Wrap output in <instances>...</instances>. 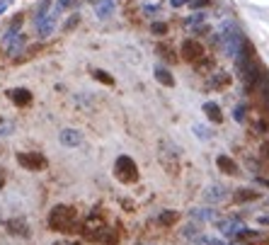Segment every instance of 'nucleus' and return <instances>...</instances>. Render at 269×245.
<instances>
[{
  "label": "nucleus",
  "instance_id": "f257e3e1",
  "mask_svg": "<svg viewBox=\"0 0 269 245\" xmlns=\"http://www.w3.org/2000/svg\"><path fill=\"white\" fill-rule=\"evenodd\" d=\"M78 223V211L68 204H58L49 214V228L58 233H70Z\"/></svg>",
  "mask_w": 269,
  "mask_h": 245
},
{
  "label": "nucleus",
  "instance_id": "f03ea898",
  "mask_svg": "<svg viewBox=\"0 0 269 245\" xmlns=\"http://www.w3.org/2000/svg\"><path fill=\"white\" fill-rule=\"evenodd\" d=\"M158 158H160L162 168H165L170 175H177V173H180V153H177V146H175V143H170L167 138H162V141H160Z\"/></svg>",
  "mask_w": 269,
  "mask_h": 245
},
{
  "label": "nucleus",
  "instance_id": "7ed1b4c3",
  "mask_svg": "<svg viewBox=\"0 0 269 245\" xmlns=\"http://www.w3.org/2000/svg\"><path fill=\"white\" fill-rule=\"evenodd\" d=\"M107 221L100 216V214H90V216L85 218V223H82V235L87 238V240H95V243H102V238H105V233H107Z\"/></svg>",
  "mask_w": 269,
  "mask_h": 245
},
{
  "label": "nucleus",
  "instance_id": "20e7f679",
  "mask_svg": "<svg viewBox=\"0 0 269 245\" xmlns=\"http://www.w3.org/2000/svg\"><path fill=\"white\" fill-rule=\"evenodd\" d=\"M114 175L119 182L124 185H131L138 180V165L134 163V158H129V155H119L117 158V163H114Z\"/></svg>",
  "mask_w": 269,
  "mask_h": 245
},
{
  "label": "nucleus",
  "instance_id": "39448f33",
  "mask_svg": "<svg viewBox=\"0 0 269 245\" xmlns=\"http://www.w3.org/2000/svg\"><path fill=\"white\" fill-rule=\"evenodd\" d=\"M17 163L22 165L25 170H32V173H39V170H44L46 165H49V160H46V155H41V153H37V150H22V153H17Z\"/></svg>",
  "mask_w": 269,
  "mask_h": 245
},
{
  "label": "nucleus",
  "instance_id": "423d86ee",
  "mask_svg": "<svg viewBox=\"0 0 269 245\" xmlns=\"http://www.w3.org/2000/svg\"><path fill=\"white\" fill-rule=\"evenodd\" d=\"M182 58L189 61V63H202L206 58V49L202 46V41L197 39H187L182 44Z\"/></svg>",
  "mask_w": 269,
  "mask_h": 245
},
{
  "label": "nucleus",
  "instance_id": "0eeeda50",
  "mask_svg": "<svg viewBox=\"0 0 269 245\" xmlns=\"http://www.w3.org/2000/svg\"><path fill=\"white\" fill-rule=\"evenodd\" d=\"M233 243H242V245H267L269 243V235L262 231H250V228H242L238 233V238Z\"/></svg>",
  "mask_w": 269,
  "mask_h": 245
},
{
  "label": "nucleus",
  "instance_id": "6e6552de",
  "mask_svg": "<svg viewBox=\"0 0 269 245\" xmlns=\"http://www.w3.org/2000/svg\"><path fill=\"white\" fill-rule=\"evenodd\" d=\"M228 197V190L223 187V185H209L206 190H204V202L206 204H216V202H223Z\"/></svg>",
  "mask_w": 269,
  "mask_h": 245
},
{
  "label": "nucleus",
  "instance_id": "1a4fd4ad",
  "mask_svg": "<svg viewBox=\"0 0 269 245\" xmlns=\"http://www.w3.org/2000/svg\"><path fill=\"white\" fill-rule=\"evenodd\" d=\"M242 228H245V226H242L240 221H235V218H230V221H221V223H218V231L223 233L226 238H230V243L238 238V233H240Z\"/></svg>",
  "mask_w": 269,
  "mask_h": 245
},
{
  "label": "nucleus",
  "instance_id": "9d476101",
  "mask_svg": "<svg viewBox=\"0 0 269 245\" xmlns=\"http://www.w3.org/2000/svg\"><path fill=\"white\" fill-rule=\"evenodd\" d=\"M5 228L13 235H29V226L25 218H10V221H5Z\"/></svg>",
  "mask_w": 269,
  "mask_h": 245
},
{
  "label": "nucleus",
  "instance_id": "9b49d317",
  "mask_svg": "<svg viewBox=\"0 0 269 245\" xmlns=\"http://www.w3.org/2000/svg\"><path fill=\"white\" fill-rule=\"evenodd\" d=\"M252 199H259V192L257 190L240 187V190L233 192V202H235V204H245V202H252Z\"/></svg>",
  "mask_w": 269,
  "mask_h": 245
},
{
  "label": "nucleus",
  "instance_id": "f8f14e48",
  "mask_svg": "<svg viewBox=\"0 0 269 245\" xmlns=\"http://www.w3.org/2000/svg\"><path fill=\"white\" fill-rule=\"evenodd\" d=\"M189 218H192V221H197V223H204V221H211V218H216V209H211V206H202V209H192V211H189Z\"/></svg>",
  "mask_w": 269,
  "mask_h": 245
},
{
  "label": "nucleus",
  "instance_id": "ddd939ff",
  "mask_svg": "<svg viewBox=\"0 0 269 245\" xmlns=\"http://www.w3.org/2000/svg\"><path fill=\"white\" fill-rule=\"evenodd\" d=\"M10 95V100H13L17 107H27L29 102H32V93L29 90H25V88H17V90H10L8 93Z\"/></svg>",
  "mask_w": 269,
  "mask_h": 245
},
{
  "label": "nucleus",
  "instance_id": "4468645a",
  "mask_svg": "<svg viewBox=\"0 0 269 245\" xmlns=\"http://www.w3.org/2000/svg\"><path fill=\"white\" fill-rule=\"evenodd\" d=\"M216 165H218V170L221 173H226V175H238V163L228 158V155H218L216 158Z\"/></svg>",
  "mask_w": 269,
  "mask_h": 245
},
{
  "label": "nucleus",
  "instance_id": "2eb2a0df",
  "mask_svg": "<svg viewBox=\"0 0 269 245\" xmlns=\"http://www.w3.org/2000/svg\"><path fill=\"white\" fill-rule=\"evenodd\" d=\"M61 143L63 146H78V143H82V134L75 129H66V131H61Z\"/></svg>",
  "mask_w": 269,
  "mask_h": 245
},
{
  "label": "nucleus",
  "instance_id": "dca6fc26",
  "mask_svg": "<svg viewBox=\"0 0 269 245\" xmlns=\"http://www.w3.org/2000/svg\"><path fill=\"white\" fill-rule=\"evenodd\" d=\"M204 112H206V117H209V119H211L214 124H221V122H223L221 107H218L216 102H206V105H204Z\"/></svg>",
  "mask_w": 269,
  "mask_h": 245
},
{
  "label": "nucleus",
  "instance_id": "f3484780",
  "mask_svg": "<svg viewBox=\"0 0 269 245\" xmlns=\"http://www.w3.org/2000/svg\"><path fill=\"white\" fill-rule=\"evenodd\" d=\"M155 78H158V83H160V85H165V88H172V85H175V78H172V73H170V70L167 68H155Z\"/></svg>",
  "mask_w": 269,
  "mask_h": 245
},
{
  "label": "nucleus",
  "instance_id": "a211bd4d",
  "mask_svg": "<svg viewBox=\"0 0 269 245\" xmlns=\"http://www.w3.org/2000/svg\"><path fill=\"white\" fill-rule=\"evenodd\" d=\"M182 235H185V238H199V235H202V223L189 221L187 226L182 228Z\"/></svg>",
  "mask_w": 269,
  "mask_h": 245
},
{
  "label": "nucleus",
  "instance_id": "6ab92c4d",
  "mask_svg": "<svg viewBox=\"0 0 269 245\" xmlns=\"http://www.w3.org/2000/svg\"><path fill=\"white\" fill-rule=\"evenodd\" d=\"M228 83H230V73H216V75H211V88H214V90L226 88Z\"/></svg>",
  "mask_w": 269,
  "mask_h": 245
},
{
  "label": "nucleus",
  "instance_id": "aec40b11",
  "mask_svg": "<svg viewBox=\"0 0 269 245\" xmlns=\"http://www.w3.org/2000/svg\"><path fill=\"white\" fill-rule=\"evenodd\" d=\"M177 211H162L160 216H158V223H160L162 228H170L172 223H177Z\"/></svg>",
  "mask_w": 269,
  "mask_h": 245
},
{
  "label": "nucleus",
  "instance_id": "412c9836",
  "mask_svg": "<svg viewBox=\"0 0 269 245\" xmlns=\"http://www.w3.org/2000/svg\"><path fill=\"white\" fill-rule=\"evenodd\" d=\"M199 245H228V243L216 238V235H199Z\"/></svg>",
  "mask_w": 269,
  "mask_h": 245
},
{
  "label": "nucleus",
  "instance_id": "4be33fe9",
  "mask_svg": "<svg viewBox=\"0 0 269 245\" xmlns=\"http://www.w3.org/2000/svg\"><path fill=\"white\" fill-rule=\"evenodd\" d=\"M158 51H160V56H162V58H167V61H172V58H175L172 46H170V44H165V41H162V44H158Z\"/></svg>",
  "mask_w": 269,
  "mask_h": 245
},
{
  "label": "nucleus",
  "instance_id": "5701e85b",
  "mask_svg": "<svg viewBox=\"0 0 269 245\" xmlns=\"http://www.w3.org/2000/svg\"><path fill=\"white\" fill-rule=\"evenodd\" d=\"M93 75L97 78L100 83H105V85H114V78L109 75L107 70H93Z\"/></svg>",
  "mask_w": 269,
  "mask_h": 245
},
{
  "label": "nucleus",
  "instance_id": "b1692460",
  "mask_svg": "<svg viewBox=\"0 0 269 245\" xmlns=\"http://www.w3.org/2000/svg\"><path fill=\"white\" fill-rule=\"evenodd\" d=\"M51 29H54V17H51V20H41V22H39V32H41V34H49Z\"/></svg>",
  "mask_w": 269,
  "mask_h": 245
},
{
  "label": "nucleus",
  "instance_id": "393cba45",
  "mask_svg": "<svg viewBox=\"0 0 269 245\" xmlns=\"http://www.w3.org/2000/svg\"><path fill=\"white\" fill-rule=\"evenodd\" d=\"M97 13H100V17H107V15L112 13V3H100Z\"/></svg>",
  "mask_w": 269,
  "mask_h": 245
},
{
  "label": "nucleus",
  "instance_id": "a878e982",
  "mask_svg": "<svg viewBox=\"0 0 269 245\" xmlns=\"http://www.w3.org/2000/svg\"><path fill=\"white\" fill-rule=\"evenodd\" d=\"M165 32H167L165 22H153V34H165Z\"/></svg>",
  "mask_w": 269,
  "mask_h": 245
},
{
  "label": "nucleus",
  "instance_id": "bb28decb",
  "mask_svg": "<svg viewBox=\"0 0 269 245\" xmlns=\"http://www.w3.org/2000/svg\"><path fill=\"white\" fill-rule=\"evenodd\" d=\"M211 0H192V8L194 10H199V8H204V5H209Z\"/></svg>",
  "mask_w": 269,
  "mask_h": 245
},
{
  "label": "nucleus",
  "instance_id": "cd10ccee",
  "mask_svg": "<svg viewBox=\"0 0 269 245\" xmlns=\"http://www.w3.org/2000/svg\"><path fill=\"white\" fill-rule=\"evenodd\" d=\"M235 119H238V122H242V119H245V109H242V107L235 109Z\"/></svg>",
  "mask_w": 269,
  "mask_h": 245
},
{
  "label": "nucleus",
  "instance_id": "c85d7f7f",
  "mask_svg": "<svg viewBox=\"0 0 269 245\" xmlns=\"http://www.w3.org/2000/svg\"><path fill=\"white\" fill-rule=\"evenodd\" d=\"M257 221H259L262 226H269V214H262V216L257 218Z\"/></svg>",
  "mask_w": 269,
  "mask_h": 245
},
{
  "label": "nucleus",
  "instance_id": "c756f323",
  "mask_svg": "<svg viewBox=\"0 0 269 245\" xmlns=\"http://www.w3.org/2000/svg\"><path fill=\"white\" fill-rule=\"evenodd\" d=\"M172 3V8H180V5H185V3H192V0H170Z\"/></svg>",
  "mask_w": 269,
  "mask_h": 245
},
{
  "label": "nucleus",
  "instance_id": "7c9ffc66",
  "mask_svg": "<svg viewBox=\"0 0 269 245\" xmlns=\"http://www.w3.org/2000/svg\"><path fill=\"white\" fill-rule=\"evenodd\" d=\"M5 187V173H3V168H0V190Z\"/></svg>",
  "mask_w": 269,
  "mask_h": 245
},
{
  "label": "nucleus",
  "instance_id": "2f4dec72",
  "mask_svg": "<svg viewBox=\"0 0 269 245\" xmlns=\"http://www.w3.org/2000/svg\"><path fill=\"white\" fill-rule=\"evenodd\" d=\"M259 185H262V187H269V180L267 177H259Z\"/></svg>",
  "mask_w": 269,
  "mask_h": 245
},
{
  "label": "nucleus",
  "instance_id": "473e14b6",
  "mask_svg": "<svg viewBox=\"0 0 269 245\" xmlns=\"http://www.w3.org/2000/svg\"><path fill=\"white\" fill-rule=\"evenodd\" d=\"M3 10H8V3H0V13H3Z\"/></svg>",
  "mask_w": 269,
  "mask_h": 245
},
{
  "label": "nucleus",
  "instance_id": "72a5a7b5",
  "mask_svg": "<svg viewBox=\"0 0 269 245\" xmlns=\"http://www.w3.org/2000/svg\"><path fill=\"white\" fill-rule=\"evenodd\" d=\"M267 204H269V199H267Z\"/></svg>",
  "mask_w": 269,
  "mask_h": 245
},
{
  "label": "nucleus",
  "instance_id": "f704fd0d",
  "mask_svg": "<svg viewBox=\"0 0 269 245\" xmlns=\"http://www.w3.org/2000/svg\"><path fill=\"white\" fill-rule=\"evenodd\" d=\"M75 245H80V243H75Z\"/></svg>",
  "mask_w": 269,
  "mask_h": 245
}]
</instances>
